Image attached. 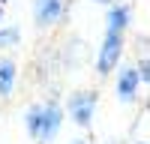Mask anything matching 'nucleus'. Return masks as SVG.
Listing matches in <instances>:
<instances>
[{
	"instance_id": "obj_2",
	"label": "nucleus",
	"mask_w": 150,
	"mask_h": 144,
	"mask_svg": "<svg viewBox=\"0 0 150 144\" xmlns=\"http://www.w3.org/2000/svg\"><path fill=\"white\" fill-rule=\"evenodd\" d=\"M123 48H126V33L105 30L102 45H99V51H96V75L99 78H108L111 72L117 69L120 57H123Z\"/></svg>"
},
{
	"instance_id": "obj_4",
	"label": "nucleus",
	"mask_w": 150,
	"mask_h": 144,
	"mask_svg": "<svg viewBox=\"0 0 150 144\" xmlns=\"http://www.w3.org/2000/svg\"><path fill=\"white\" fill-rule=\"evenodd\" d=\"M63 108H60L54 99L42 102V123H39V135H36V144H51L57 138V132L63 129Z\"/></svg>"
},
{
	"instance_id": "obj_5",
	"label": "nucleus",
	"mask_w": 150,
	"mask_h": 144,
	"mask_svg": "<svg viewBox=\"0 0 150 144\" xmlns=\"http://www.w3.org/2000/svg\"><path fill=\"white\" fill-rule=\"evenodd\" d=\"M138 72H135V66H123L120 69V75H117V84H114V90H117V99L123 105H132L135 99H138Z\"/></svg>"
},
{
	"instance_id": "obj_1",
	"label": "nucleus",
	"mask_w": 150,
	"mask_h": 144,
	"mask_svg": "<svg viewBox=\"0 0 150 144\" xmlns=\"http://www.w3.org/2000/svg\"><path fill=\"white\" fill-rule=\"evenodd\" d=\"M99 105V90H75L66 105H63V114L72 120L75 126H81L84 132L93 126V111Z\"/></svg>"
},
{
	"instance_id": "obj_8",
	"label": "nucleus",
	"mask_w": 150,
	"mask_h": 144,
	"mask_svg": "<svg viewBox=\"0 0 150 144\" xmlns=\"http://www.w3.org/2000/svg\"><path fill=\"white\" fill-rule=\"evenodd\" d=\"M39 123H42V102H33L24 108V132L30 141H36V135H39Z\"/></svg>"
},
{
	"instance_id": "obj_3",
	"label": "nucleus",
	"mask_w": 150,
	"mask_h": 144,
	"mask_svg": "<svg viewBox=\"0 0 150 144\" xmlns=\"http://www.w3.org/2000/svg\"><path fill=\"white\" fill-rule=\"evenodd\" d=\"M69 15V0H33V21L39 30H51Z\"/></svg>"
},
{
	"instance_id": "obj_6",
	"label": "nucleus",
	"mask_w": 150,
	"mask_h": 144,
	"mask_svg": "<svg viewBox=\"0 0 150 144\" xmlns=\"http://www.w3.org/2000/svg\"><path fill=\"white\" fill-rule=\"evenodd\" d=\"M129 27H132V6H129V3H114V6H108V12H105V30L126 33Z\"/></svg>"
},
{
	"instance_id": "obj_11",
	"label": "nucleus",
	"mask_w": 150,
	"mask_h": 144,
	"mask_svg": "<svg viewBox=\"0 0 150 144\" xmlns=\"http://www.w3.org/2000/svg\"><path fill=\"white\" fill-rule=\"evenodd\" d=\"M90 3H99V6H114V3H120V0H90Z\"/></svg>"
},
{
	"instance_id": "obj_9",
	"label": "nucleus",
	"mask_w": 150,
	"mask_h": 144,
	"mask_svg": "<svg viewBox=\"0 0 150 144\" xmlns=\"http://www.w3.org/2000/svg\"><path fill=\"white\" fill-rule=\"evenodd\" d=\"M21 45V27H0V48H18Z\"/></svg>"
},
{
	"instance_id": "obj_15",
	"label": "nucleus",
	"mask_w": 150,
	"mask_h": 144,
	"mask_svg": "<svg viewBox=\"0 0 150 144\" xmlns=\"http://www.w3.org/2000/svg\"><path fill=\"white\" fill-rule=\"evenodd\" d=\"M108 144H120V141H108Z\"/></svg>"
},
{
	"instance_id": "obj_16",
	"label": "nucleus",
	"mask_w": 150,
	"mask_h": 144,
	"mask_svg": "<svg viewBox=\"0 0 150 144\" xmlns=\"http://www.w3.org/2000/svg\"><path fill=\"white\" fill-rule=\"evenodd\" d=\"M138 144H147V141H138Z\"/></svg>"
},
{
	"instance_id": "obj_12",
	"label": "nucleus",
	"mask_w": 150,
	"mask_h": 144,
	"mask_svg": "<svg viewBox=\"0 0 150 144\" xmlns=\"http://www.w3.org/2000/svg\"><path fill=\"white\" fill-rule=\"evenodd\" d=\"M69 144H90V138H72Z\"/></svg>"
},
{
	"instance_id": "obj_13",
	"label": "nucleus",
	"mask_w": 150,
	"mask_h": 144,
	"mask_svg": "<svg viewBox=\"0 0 150 144\" xmlns=\"http://www.w3.org/2000/svg\"><path fill=\"white\" fill-rule=\"evenodd\" d=\"M0 21H3V6H0Z\"/></svg>"
},
{
	"instance_id": "obj_7",
	"label": "nucleus",
	"mask_w": 150,
	"mask_h": 144,
	"mask_svg": "<svg viewBox=\"0 0 150 144\" xmlns=\"http://www.w3.org/2000/svg\"><path fill=\"white\" fill-rule=\"evenodd\" d=\"M18 81V63L12 57H0V99H12Z\"/></svg>"
},
{
	"instance_id": "obj_10",
	"label": "nucleus",
	"mask_w": 150,
	"mask_h": 144,
	"mask_svg": "<svg viewBox=\"0 0 150 144\" xmlns=\"http://www.w3.org/2000/svg\"><path fill=\"white\" fill-rule=\"evenodd\" d=\"M135 72H138L141 84H150V63H147V57H141V63L135 66Z\"/></svg>"
},
{
	"instance_id": "obj_14",
	"label": "nucleus",
	"mask_w": 150,
	"mask_h": 144,
	"mask_svg": "<svg viewBox=\"0 0 150 144\" xmlns=\"http://www.w3.org/2000/svg\"><path fill=\"white\" fill-rule=\"evenodd\" d=\"M6 3H9V0H0V6H6Z\"/></svg>"
}]
</instances>
